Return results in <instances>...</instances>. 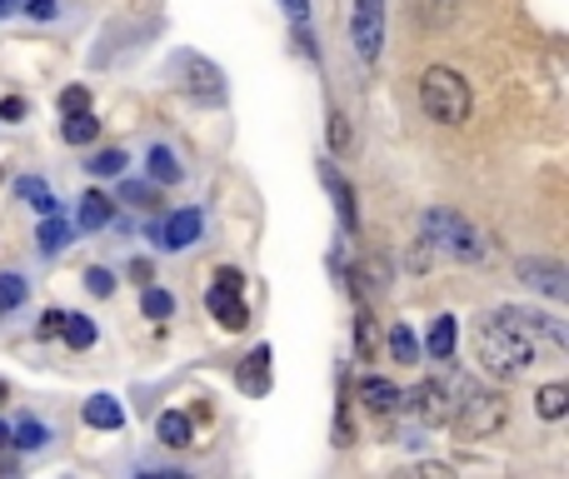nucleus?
I'll return each mask as SVG.
<instances>
[{
    "mask_svg": "<svg viewBox=\"0 0 569 479\" xmlns=\"http://www.w3.org/2000/svg\"><path fill=\"white\" fill-rule=\"evenodd\" d=\"M150 176H156L160 186H180V176H186V170H180L176 150H166V146L150 150Z\"/></svg>",
    "mask_w": 569,
    "mask_h": 479,
    "instance_id": "412c9836",
    "label": "nucleus"
},
{
    "mask_svg": "<svg viewBox=\"0 0 569 479\" xmlns=\"http://www.w3.org/2000/svg\"><path fill=\"white\" fill-rule=\"evenodd\" d=\"M355 350H360V360H370V350H375V320L370 315L355 320Z\"/></svg>",
    "mask_w": 569,
    "mask_h": 479,
    "instance_id": "c756f323",
    "label": "nucleus"
},
{
    "mask_svg": "<svg viewBox=\"0 0 569 479\" xmlns=\"http://www.w3.org/2000/svg\"><path fill=\"white\" fill-rule=\"evenodd\" d=\"M350 40H355V56L360 60H380V50H385V0H355Z\"/></svg>",
    "mask_w": 569,
    "mask_h": 479,
    "instance_id": "0eeeda50",
    "label": "nucleus"
},
{
    "mask_svg": "<svg viewBox=\"0 0 569 479\" xmlns=\"http://www.w3.org/2000/svg\"><path fill=\"white\" fill-rule=\"evenodd\" d=\"M156 435H160V445H166V450H186V445H196V425H190V415H180V410L160 415Z\"/></svg>",
    "mask_w": 569,
    "mask_h": 479,
    "instance_id": "ddd939ff",
    "label": "nucleus"
},
{
    "mask_svg": "<svg viewBox=\"0 0 569 479\" xmlns=\"http://www.w3.org/2000/svg\"><path fill=\"white\" fill-rule=\"evenodd\" d=\"M10 440H16L20 450H40V445L50 440V435H46V425H36V420H20L16 430H10Z\"/></svg>",
    "mask_w": 569,
    "mask_h": 479,
    "instance_id": "cd10ccee",
    "label": "nucleus"
},
{
    "mask_svg": "<svg viewBox=\"0 0 569 479\" xmlns=\"http://www.w3.org/2000/svg\"><path fill=\"white\" fill-rule=\"evenodd\" d=\"M460 390H465L460 375H450V380H425L415 395H405V405H410L425 425H450L455 405H460Z\"/></svg>",
    "mask_w": 569,
    "mask_h": 479,
    "instance_id": "423d86ee",
    "label": "nucleus"
},
{
    "mask_svg": "<svg viewBox=\"0 0 569 479\" xmlns=\"http://www.w3.org/2000/svg\"><path fill=\"white\" fill-rule=\"evenodd\" d=\"M284 6V16L295 20V26H305V20H310V0H280Z\"/></svg>",
    "mask_w": 569,
    "mask_h": 479,
    "instance_id": "c9c22d12",
    "label": "nucleus"
},
{
    "mask_svg": "<svg viewBox=\"0 0 569 479\" xmlns=\"http://www.w3.org/2000/svg\"><path fill=\"white\" fill-rule=\"evenodd\" d=\"M20 305H26V280L20 275H0V315L20 310Z\"/></svg>",
    "mask_w": 569,
    "mask_h": 479,
    "instance_id": "a878e982",
    "label": "nucleus"
},
{
    "mask_svg": "<svg viewBox=\"0 0 569 479\" xmlns=\"http://www.w3.org/2000/svg\"><path fill=\"white\" fill-rule=\"evenodd\" d=\"M170 76H176V86L186 90V96H196V100H220L226 96V70H220L216 60L196 56V50H176V56H170Z\"/></svg>",
    "mask_w": 569,
    "mask_h": 479,
    "instance_id": "20e7f679",
    "label": "nucleus"
},
{
    "mask_svg": "<svg viewBox=\"0 0 569 479\" xmlns=\"http://www.w3.org/2000/svg\"><path fill=\"white\" fill-rule=\"evenodd\" d=\"M206 305H210V315H216L226 330H246V325H250V310H246V300H240L236 285L216 280V285H210V295H206Z\"/></svg>",
    "mask_w": 569,
    "mask_h": 479,
    "instance_id": "1a4fd4ad",
    "label": "nucleus"
},
{
    "mask_svg": "<svg viewBox=\"0 0 569 479\" xmlns=\"http://www.w3.org/2000/svg\"><path fill=\"white\" fill-rule=\"evenodd\" d=\"M26 10H30V16H36V20H50V16H56V0H26Z\"/></svg>",
    "mask_w": 569,
    "mask_h": 479,
    "instance_id": "e433bc0d",
    "label": "nucleus"
},
{
    "mask_svg": "<svg viewBox=\"0 0 569 479\" xmlns=\"http://www.w3.org/2000/svg\"><path fill=\"white\" fill-rule=\"evenodd\" d=\"M86 166L90 176H126V150H96Z\"/></svg>",
    "mask_w": 569,
    "mask_h": 479,
    "instance_id": "393cba45",
    "label": "nucleus"
},
{
    "mask_svg": "<svg viewBox=\"0 0 569 479\" xmlns=\"http://www.w3.org/2000/svg\"><path fill=\"white\" fill-rule=\"evenodd\" d=\"M86 290L106 300V295H116V275H110V270H100V265H90V270H86Z\"/></svg>",
    "mask_w": 569,
    "mask_h": 479,
    "instance_id": "c85d7f7f",
    "label": "nucleus"
},
{
    "mask_svg": "<svg viewBox=\"0 0 569 479\" xmlns=\"http://www.w3.org/2000/svg\"><path fill=\"white\" fill-rule=\"evenodd\" d=\"M116 220V206H110V196H100V190H86L80 196V226L86 230H100Z\"/></svg>",
    "mask_w": 569,
    "mask_h": 479,
    "instance_id": "a211bd4d",
    "label": "nucleus"
},
{
    "mask_svg": "<svg viewBox=\"0 0 569 479\" xmlns=\"http://www.w3.org/2000/svg\"><path fill=\"white\" fill-rule=\"evenodd\" d=\"M450 425H460L465 435H475V440H480V435H490V430H500V425H505V400H500V395H485L480 385L465 380Z\"/></svg>",
    "mask_w": 569,
    "mask_h": 479,
    "instance_id": "39448f33",
    "label": "nucleus"
},
{
    "mask_svg": "<svg viewBox=\"0 0 569 479\" xmlns=\"http://www.w3.org/2000/svg\"><path fill=\"white\" fill-rule=\"evenodd\" d=\"M26 100H20V96H6V100H0V120H10V126H16V120H26Z\"/></svg>",
    "mask_w": 569,
    "mask_h": 479,
    "instance_id": "72a5a7b5",
    "label": "nucleus"
},
{
    "mask_svg": "<svg viewBox=\"0 0 569 479\" xmlns=\"http://www.w3.org/2000/svg\"><path fill=\"white\" fill-rule=\"evenodd\" d=\"M86 106H90V90H86V86L60 90V110H66V116H70V110H86Z\"/></svg>",
    "mask_w": 569,
    "mask_h": 479,
    "instance_id": "7c9ffc66",
    "label": "nucleus"
},
{
    "mask_svg": "<svg viewBox=\"0 0 569 479\" xmlns=\"http://www.w3.org/2000/svg\"><path fill=\"white\" fill-rule=\"evenodd\" d=\"M390 355H395L400 365H415V360H420V340H415L410 325H395V330H390Z\"/></svg>",
    "mask_w": 569,
    "mask_h": 479,
    "instance_id": "b1692460",
    "label": "nucleus"
},
{
    "mask_svg": "<svg viewBox=\"0 0 569 479\" xmlns=\"http://www.w3.org/2000/svg\"><path fill=\"white\" fill-rule=\"evenodd\" d=\"M535 410H540V420H565L569 415V390L565 385H545V390L535 395Z\"/></svg>",
    "mask_w": 569,
    "mask_h": 479,
    "instance_id": "aec40b11",
    "label": "nucleus"
},
{
    "mask_svg": "<svg viewBox=\"0 0 569 479\" xmlns=\"http://www.w3.org/2000/svg\"><path fill=\"white\" fill-rule=\"evenodd\" d=\"M520 275L525 285H530V290H540V295H550V300H565L569 295V285H565V265L560 260H540V255H535V260H520Z\"/></svg>",
    "mask_w": 569,
    "mask_h": 479,
    "instance_id": "6e6552de",
    "label": "nucleus"
},
{
    "mask_svg": "<svg viewBox=\"0 0 569 479\" xmlns=\"http://www.w3.org/2000/svg\"><path fill=\"white\" fill-rule=\"evenodd\" d=\"M120 200H130V206H156V190H150V186H130V180H126V186H120Z\"/></svg>",
    "mask_w": 569,
    "mask_h": 479,
    "instance_id": "2f4dec72",
    "label": "nucleus"
},
{
    "mask_svg": "<svg viewBox=\"0 0 569 479\" xmlns=\"http://www.w3.org/2000/svg\"><path fill=\"white\" fill-rule=\"evenodd\" d=\"M6 395H10V390H6V385H0V400H6Z\"/></svg>",
    "mask_w": 569,
    "mask_h": 479,
    "instance_id": "a19ab883",
    "label": "nucleus"
},
{
    "mask_svg": "<svg viewBox=\"0 0 569 479\" xmlns=\"http://www.w3.org/2000/svg\"><path fill=\"white\" fill-rule=\"evenodd\" d=\"M330 140H335V150H345V146H350V126H345V116H340V110H330Z\"/></svg>",
    "mask_w": 569,
    "mask_h": 479,
    "instance_id": "f704fd0d",
    "label": "nucleus"
},
{
    "mask_svg": "<svg viewBox=\"0 0 569 479\" xmlns=\"http://www.w3.org/2000/svg\"><path fill=\"white\" fill-rule=\"evenodd\" d=\"M0 445H10V425H0Z\"/></svg>",
    "mask_w": 569,
    "mask_h": 479,
    "instance_id": "ea45409f",
    "label": "nucleus"
},
{
    "mask_svg": "<svg viewBox=\"0 0 569 479\" xmlns=\"http://www.w3.org/2000/svg\"><path fill=\"white\" fill-rule=\"evenodd\" d=\"M0 180H6V176H0Z\"/></svg>",
    "mask_w": 569,
    "mask_h": 479,
    "instance_id": "79ce46f5",
    "label": "nucleus"
},
{
    "mask_svg": "<svg viewBox=\"0 0 569 479\" xmlns=\"http://www.w3.org/2000/svg\"><path fill=\"white\" fill-rule=\"evenodd\" d=\"M475 340H480L485 365H490L500 380H520V375H530L535 365H540L545 350H565V325L555 320V315L505 305V310L485 315Z\"/></svg>",
    "mask_w": 569,
    "mask_h": 479,
    "instance_id": "f257e3e1",
    "label": "nucleus"
},
{
    "mask_svg": "<svg viewBox=\"0 0 569 479\" xmlns=\"http://www.w3.org/2000/svg\"><path fill=\"white\" fill-rule=\"evenodd\" d=\"M60 340H66L70 350H90V345L100 340V330H96V320H90V315L66 310V325H60Z\"/></svg>",
    "mask_w": 569,
    "mask_h": 479,
    "instance_id": "f3484780",
    "label": "nucleus"
},
{
    "mask_svg": "<svg viewBox=\"0 0 569 479\" xmlns=\"http://www.w3.org/2000/svg\"><path fill=\"white\" fill-rule=\"evenodd\" d=\"M360 405L365 410H375V415H395L405 405V395L395 390L390 380H380V375H365L360 380Z\"/></svg>",
    "mask_w": 569,
    "mask_h": 479,
    "instance_id": "9b49d317",
    "label": "nucleus"
},
{
    "mask_svg": "<svg viewBox=\"0 0 569 479\" xmlns=\"http://www.w3.org/2000/svg\"><path fill=\"white\" fill-rule=\"evenodd\" d=\"M16 196L26 200V206H36L40 216H56V190L46 186L40 176H26V180H16Z\"/></svg>",
    "mask_w": 569,
    "mask_h": 479,
    "instance_id": "6ab92c4d",
    "label": "nucleus"
},
{
    "mask_svg": "<svg viewBox=\"0 0 569 479\" xmlns=\"http://www.w3.org/2000/svg\"><path fill=\"white\" fill-rule=\"evenodd\" d=\"M16 6H20V0H0V20H6L10 10H16Z\"/></svg>",
    "mask_w": 569,
    "mask_h": 479,
    "instance_id": "58836bf2",
    "label": "nucleus"
},
{
    "mask_svg": "<svg viewBox=\"0 0 569 479\" xmlns=\"http://www.w3.org/2000/svg\"><path fill=\"white\" fill-rule=\"evenodd\" d=\"M325 180H330V190H335V206H340V220H345V230H355V226H360V216H355V190L345 186V180L335 176L330 166H325Z\"/></svg>",
    "mask_w": 569,
    "mask_h": 479,
    "instance_id": "4be33fe9",
    "label": "nucleus"
},
{
    "mask_svg": "<svg viewBox=\"0 0 569 479\" xmlns=\"http://www.w3.org/2000/svg\"><path fill=\"white\" fill-rule=\"evenodd\" d=\"M140 310H146L150 320H170V315H176V295H170V290H146Z\"/></svg>",
    "mask_w": 569,
    "mask_h": 479,
    "instance_id": "bb28decb",
    "label": "nucleus"
},
{
    "mask_svg": "<svg viewBox=\"0 0 569 479\" xmlns=\"http://www.w3.org/2000/svg\"><path fill=\"white\" fill-rule=\"evenodd\" d=\"M36 240H40V250L46 255H56V250H66L70 245V226L66 220H56V216H46L40 220V230H36Z\"/></svg>",
    "mask_w": 569,
    "mask_h": 479,
    "instance_id": "5701e85b",
    "label": "nucleus"
},
{
    "mask_svg": "<svg viewBox=\"0 0 569 479\" xmlns=\"http://www.w3.org/2000/svg\"><path fill=\"white\" fill-rule=\"evenodd\" d=\"M60 136H66V146H90V140L100 136V120H96V110H70L66 116V126H60Z\"/></svg>",
    "mask_w": 569,
    "mask_h": 479,
    "instance_id": "dca6fc26",
    "label": "nucleus"
},
{
    "mask_svg": "<svg viewBox=\"0 0 569 479\" xmlns=\"http://www.w3.org/2000/svg\"><path fill=\"white\" fill-rule=\"evenodd\" d=\"M196 240H200V210H176V216L156 230L160 250H186V245H196Z\"/></svg>",
    "mask_w": 569,
    "mask_h": 479,
    "instance_id": "9d476101",
    "label": "nucleus"
},
{
    "mask_svg": "<svg viewBox=\"0 0 569 479\" xmlns=\"http://www.w3.org/2000/svg\"><path fill=\"white\" fill-rule=\"evenodd\" d=\"M60 325H66V310H46L40 315V340H56Z\"/></svg>",
    "mask_w": 569,
    "mask_h": 479,
    "instance_id": "473e14b6",
    "label": "nucleus"
},
{
    "mask_svg": "<svg viewBox=\"0 0 569 479\" xmlns=\"http://www.w3.org/2000/svg\"><path fill=\"white\" fill-rule=\"evenodd\" d=\"M130 275H136V285H146L150 280V260H136L130 265Z\"/></svg>",
    "mask_w": 569,
    "mask_h": 479,
    "instance_id": "4c0bfd02",
    "label": "nucleus"
},
{
    "mask_svg": "<svg viewBox=\"0 0 569 479\" xmlns=\"http://www.w3.org/2000/svg\"><path fill=\"white\" fill-rule=\"evenodd\" d=\"M80 415H86V425H96V430H120V425H126V410H120L116 395H90Z\"/></svg>",
    "mask_w": 569,
    "mask_h": 479,
    "instance_id": "4468645a",
    "label": "nucleus"
},
{
    "mask_svg": "<svg viewBox=\"0 0 569 479\" xmlns=\"http://www.w3.org/2000/svg\"><path fill=\"white\" fill-rule=\"evenodd\" d=\"M236 385L246 395H266L270 390V345H256V355H246V365L236 370Z\"/></svg>",
    "mask_w": 569,
    "mask_h": 479,
    "instance_id": "f8f14e48",
    "label": "nucleus"
},
{
    "mask_svg": "<svg viewBox=\"0 0 569 479\" xmlns=\"http://www.w3.org/2000/svg\"><path fill=\"white\" fill-rule=\"evenodd\" d=\"M455 345H460V325H455V315H440V320L430 325V360H455Z\"/></svg>",
    "mask_w": 569,
    "mask_h": 479,
    "instance_id": "2eb2a0df",
    "label": "nucleus"
},
{
    "mask_svg": "<svg viewBox=\"0 0 569 479\" xmlns=\"http://www.w3.org/2000/svg\"><path fill=\"white\" fill-rule=\"evenodd\" d=\"M425 240L455 260H485V236L460 216V210H430L425 216Z\"/></svg>",
    "mask_w": 569,
    "mask_h": 479,
    "instance_id": "7ed1b4c3",
    "label": "nucleus"
},
{
    "mask_svg": "<svg viewBox=\"0 0 569 479\" xmlns=\"http://www.w3.org/2000/svg\"><path fill=\"white\" fill-rule=\"evenodd\" d=\"M420 106L435 126H465L470 120V86H465L460 70L430 66L420 76Z\"/></svg>",
    "mask_w": 569,
    "mask_h": 479,
    "instance_id": "f03ea898",
    "label": "nucleus"
}]
</instances>
